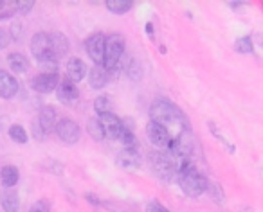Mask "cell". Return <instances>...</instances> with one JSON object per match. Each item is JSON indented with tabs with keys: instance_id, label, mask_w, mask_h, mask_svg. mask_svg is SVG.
I'll list each match as a JSON object with an SVG mask.
<instances>
[{
	"instance_id": "1",
	"label": "cell",
	"mask_w": 263,
	"mask_h": 212,
	"mask_svg": "<svg viewBox=\"0 0 263 212\" xmlns=\"http://www.w3.org/2000/svg\"><path fill=\"white\" fill-rule=\"evenodd\" d=\"M150 121L161 124L162 128L172 135V139L191 132L190 119L186 117V114L180 110L175 102L168 101V99H164V97H159L152 102Z\"/></svg>"
},
{
	"instance_id": "2",
	"label": "cell",
	"mask_w": 263,
	"mask_h": 212,
	"mask_svg": "<svg viewBox=\"0 0 263 212\" xmlns=\"http://www.w3.org/2000/svg\"><path fill=\"white\" fill-rule=\"evenodd\" d=\"M177 182H179L180 189L191 198H197L205 193V185H208V178L197 169V165H187V167L180 169L177 175Z\"/></svg>"
},
{
	"instance_id": "3",
	"label": "cell",
	"mask_w": 263,
	"mask_h": 212,
	"mask_svg": "<svg viewBox=\"0 0 263 212\" xmlns=\"http://www.w3.org/2000/svg\"><path fill=\"white\" fill-rule=\"evenodd\" d=\"M150 164L154 173L164 182H173L179 175V162L168 151H154L150 155Z\"/></svg>"
},
{
	"instance_id": "4",
	"label": "cell",
	"mask_w": 263,
	"mask_h": 212,
	"mask_svg": "<svg viewBox=\"0 0 263 212\" xmlns=\"http://www.w3.org/2000/svg\"><path fill=\"white\" fill-rule=\"evenodd\" d=\"M124 56V40L121 34H110L106 36L105 41V61H103V69L112 70L121 65Z\"/></svg>"
},
{
	"instance_id": "5",
	"label": "cell",
	"mask_w": 263,
	"mask_h": 212,
	"mask_svg": "<svg viewBox=\"0 0 263 212\" xmlns=\"http://www.w3.org/2000/svg\"><path fill=\"white\" fill-rule=\"evenodd\" d=\"M56 135L60 137V140L65 144H69V146H72V144H78L81 139V128L78 122H74L72 119L69 117H63V119H58V122H56V128H54Z\"/></svg>"
},
{
	"instance_id": "6",
	"label": "cell",
	"mask_w": 263,
	"mask_h": 212,
	"mask_svg": "<svg viewBox=\"0 0 263 212\" xmlns=\"http://www.w3.org/2000/svg\"><path fill=\"white\" fill-rule=\"evenodd\" d=\"M96 119H98L103 133H105V139L119 140L121 133H123V128H124V122L121 121L116 114H103V115H98Z\"/></svg>"
},
{
	"instance_id": "7",
	"label": "cell",
	"mask_w": 263,
	"mask_h": 212,
	"mask_svg": "<svg viewBox=\"0 0 263 212\" xmlns=\"http://www.w3.org/2000/svg\"><path fill=\"white\" fill-rule=\"evenodd\" d=\"M105 41L106 36L103 33H96L85 41V49H87V54L92 61L96 63V67H103L105 61Z\"/></svg>"
},
{
	"instance_id": "8",
	"label": "cell",
	"mask_w": 263,
	"mask_h": 212,
	"mask_svg": "<svg viewBox=\"0 0 263 212\" xmlns=\"http://www.w3.org/2000/svg\"><path fill=\"white\" fill-rule=\"evenodd\" d=\"M56 97L60 99V102L67 106H74L80 101V90H78L76 83L69 79L67 76L60 77V83L56 87Z\"/></svg>"
},
{
	"instance_id": "9",
	"label": "cell",
	"mask_w": 263,
	"mask_h": 212,
	"mask_svg": "<svg viewBox=\"0 0 263 212\" xmlns=\"http://www.w3.org/2000/svg\"><path fill=\"white\" fill-rule=\"evenodd\" d=\"M56 122H58V114H56V108H54V106H51V104H47L40 110V114H38L34 124L38 126V130H40L44 135H51V133L54 132V128H56Z\"/></svg>"
},
{
	"instance_id": "10",
	"label": "cell",
	"mask_w": 263,
	"mask_h": 212,
	"mask_svg": "<svg viewBox=\"0 0 263 212\" xmlns=\"http://www.w3.org/2000/svg\"><path fill=\"white\" fill-rule=\"evenodd\" d=\"M146 135H148V140H150L155 147H159V150L166 151L170 142H172V135H170L161 124H157V122H154V121H150L146 124Z\"/></svg>"
},
{
	"instance_id": "11",
	"label": "cell",
	"mask_w": 263,
	"mask_h": 212,
	"mask_svg": "<svg viewBox=\"0 0 263 212\" xmlns=\"http://www.w3.org/2000/svg\"><path fill=\"white\" fill-rule=\"evenodd\" d=\"M60 83V74H38L31 79V88L38 94H49V92L56 90Z\"/></svg>"
},
{
	"instance_id": "12",
	"label": "cell",
	"mask_w": 263,
	"mask_h": 212,
	"mask_svg": "<svg viewBox=\"0 0 263 212\" xmlns=\"http://www.w3.org/2000/svg\"><path fill=\"white\" fill-rule=\"evenodd\" d=\"M116 164L117 167L121 169H126V171H134V169L139 167L141 164V155L136 147H123L119 151V155L116 157Z\"/></svg>"
},
{
	"instance_id": "13",
	"label": "cell",
	"mask_w": 263,
	"mask_h": 212,
	"mask_svg": "<svg viewBox=\"0 0 263 212\" xmlns=\"http://www.w3.org/2000/svg\"><path fill=\"white\" fill-rule=\"evenodd\" d=\"M31 52H33V56L36 58V61L42 58H45V56L52 54L51 52V34L49 33H36L34 34V36L31 38Z\"/></svg>"
},
{
	"instance_id": "14",
	"label": "cell",
	"mask_w": 263,
	"mask_h": 212,
	"mask_svg": "<svg viewBox=\"0 0 263 212\" xmlns=\"http://www.w3.org/2000/svg\"><path fill=\"white\" fill-rule=\"evenodd\" d=\"M18 79L8 70L0 69V97L2 99H13L18 94Z\"/></svg>"
},
{
	"instance_id": "15",
	"label": "cell",
	"mask_w": 263,
	"mask_h": 212,
	"mask_svg": "<svg viewBox=\"0 0 263 212\" xmlns=\"http://www.w3.org/2000/svg\"><path fill=\"white\" fill-rule=\"evenodd\" d=\"M87 76V65L81 58H70L67 63V77H69L72 83H80L81 79H85Z\"/></svg>"
},
{
	"instance_id": "16",
	"label": "cell",
	"mask_w": 263,
	"mask_h": 212,
	"mask_svg": "<svg viewBox=\"0 0 263 212\" xmlns=\"http://www.w3.org/2000/svg\"><path fill=\"white\" fill-rule=\"evenodd\" d=\"M0 207L4 212H18L20 210V198L18 193L13 189H6L0 193Z\"/></svg>"
},
{
	"instance_id": "17",
	"label": "cell",
	"mask_w": 263,
	"mask_h": 212,
	"mask_svg": "<svg viewBox=\"0 0 263 212\" xmlns=\"http://www.w3.org/2000/svg\"><path fill=\"white\" fill-rule=\"evenodd\" d=\"M51 34V52L56 56V59H62L69 51V40L63 33H49Z\"/></svg>"
},
{
	"instance_id": "18",
	"label": "cell",
	"mask_w": 263,
	"mask_h": 212,
	"mask_svg": "<svg viewBox=\"0 0 263 212\" xmlns=\"http://www.w3.org/2000/svg\"><path fill=\"white\" fill-rule=\"evenodd\" d=\"M108 72H106L103 67H94L88 74V84H90L94 90H101L108 84Z\"/></svg>"
},
{
	"instance_id": "19",
	"label": "cell",
	"mask_w": 263,
	"mask_h": 212,
	"mask_svg": "<svg viewBox=\"0 0 263 212\" xmlns=\"http://www.w3.org/2000/svg\"><path fill=\"white\" fill-rule=\"evenodd\" d=\"M18 178H20V171L15 167V165H4V167L0 169V182L2 185L11 189L18 183Z\"/></svg>"
},
{
	"instance_id": "20",
	"label": "cell",
	"mask_w": 263,
	"mask_h": 212,
	"mask_svg": "<svg viewBox=\"0 0 263 212\" xmlns=\"http://www.w3.org/2000/svg\"><path fill=\"white\" fill-rule=\"evenodd\" d=\"M8 65L15 74H24L29 69V59L24 54H20V52H11L8 56Z\"/></svg>"
},
{
	"instance_id": "21",
	"label": "cell",
	"mask_w": 263,
	"mask_h": 212,
	"mask_svg": "<svg viewBox=\"0 0 263 212\" xmlns=\"http://www.w3.org/2000/svg\"><path fill=\"white\" fill-rule=\"evenodd\" d=\"M105 6L110 13L124 15V13H128L132 8H134V2H132V0H106Z\"/></svg>"
},
{
	"instance_id": "22",
	"label": "cell",
	"mask_w": 263,
	"mask_h": 212,
	"mask_svg": "<svg viewBox=\"0 0 263 212\" xmlns=\"http://www.w3.org/2000/svg\"><path fill=\"white\" fill-rule=\"evenodd\" d=\"M205 193L209 194V198H211V200L215 201V203H218V205H223V203H226V196H223L222 187H220V183H216L215 180H209V178H208Z\"/></svg>"
},
{
	"instance_id": "23",
	"label": "cell",
	"mask_w": 263,
	"mask_h": 212,
	"mask_svg": "<svg viewBox=\"0 0 263 212\" xmlns=\"http://www.w3.org/2000/svg\"><path fill=\"white\" fill-rule=\"evenodd\" d=\"M123 70L126 72V76L134 81H141V77H143V69H141L139 61L134 58H130L126 65H123Z\"/></svg>"
},
{
	"instance_id": "24",
	"label": "cell",
	"mask_w": 263,
	"mask_h": 212,
	"mask_svg": "<svg viewBox=\"0 0 263 212\" xmlns=\"http://www.w3.org/2000/svg\"><path fill=\"white\" fill-rule=\"evenodd\" d=\"M9 137H11V140H15V142L18 144H26L27 140H29V135H27V132L24 130V126L20 124H13L9 126Z\"/></svg>"
},
{
	"instance_id": "25",
	"label": "cell",
	"mask_w": 263,
	"mask_h": 212,
	"mask_svg": "<svg viewBox=\"0 0 263 212\" xmlns=\"http://www.w3.org/2000/svg\"><path fill=\"white\" fill-rule=\"evenodd\" d=\"M94 110L98 115H103V114H112V102L106 95H99L96 97L94 101Z\"/></svg>"
},
{
	"instance_id": "26",
	"label": "cell",
	"mask_w": 263,
	"mask_h": 212,
	"mask_svg": "<svg viewBox=\"0 0 263 212\" xmlns=\"http://www.w3.org/2000/svg\"><path fill=\"white\" fill-rule=\"evenodd\" d=\"M119 142L123 144L124 147H136L137 146L136 135H134V132H132V128L126 124V122H124V128H123V133H121V137H119Z\"/></svg>"
},
{
	"instance_id": "27",
	"label": "cell",
	"mask_w": 263,
	"mask_h": 212,
	"mask_svg": "<svg viewBox=\"0 0 263 212\" xmlns=\"http://www.w3.org/2000/svg\"><path fill=\"white\" fill-rule=\"evenodd\" d=\"M87 130H88V135H90L94 140H103V139H105V133H103L101 126H99V122H98V119H96V117L88 119Z\"/></svg>"
},
{
	"instance_id": "28",
	"label": "cell",
	"mask_w": 263,
	"mask_h": 212,
	"mask_svg": "<svg viewBox=\"0 0 263 212\" xmlns=\"http://www.w3.org/2000/svg\"><path fill=\"white\" fill-rule=\"evenodd\" d=\"M234 49H236V52H240V54H251V52L254 51V47H252V38L241 36L240 40H236Z\"/></svg>"
},
{
	"instance_id": "29",
	"label": "cell",
	"mask_w": 263,
	"mask_h": 212,
	"mask_svg": "<svg viewBox=\"0 0 263 212\" xmlns=\"http://www.w3.org/2000/svg\"><path fill=\"white\" fill-rule=\"evenodd\" d=\"M34 8V2L33 0H27V2H15V9H16V15H29Z\"/></svg>"
},
{
	"instance_id": "30",
	"label": "cell",
	"mask_w": 263,
	"mask_h": 212,
	"mask_svg": "<svg viewBox=\"0 0 263 212\" xmlns=\"http://www.w3.org/2000/svg\"><path fill=\"white\" fill-rule=\"evenodd\" d=\"M51 201L49 200H38V201H34L33 205H31V208H29V212H51Z\"/></svg>"
},
{
	"instance_id": "31",
	"label": "cell",
	"mask_w": 263,
	"mask_h": 212,
	"mask_svg": "<svg viewBox=\"0 0 263 212\" xmlns=\"http://www.w3.org/2000/svg\"><path fill=\"white\" fill-rule=\"evenodd\" d=\"M146 212H170V210L164 207V205L161 203V201L154 200V201H150V203H148Z\"/></svg>"
},
{
	"instance_id": "32",
	"label": "cell",
	"mask_w": 263,
	"mask_h": 212,
	"mask_svg": "<svg viewBox=\"0 0 263 212\" xmlns=\"http://www.w3.org/2000/svg\"><path fill=\"white\" fill-rule=\"evenodd\" d=\"M9 36H11L13 40H20V38H22V26H20L18 22H13L11 24V31H9Z\"/></svg>"
},
{
	"instance_id": "33",
	"label": "cell",
	"mask_w": 263,
	"mask_h": 212,
	"mask_svg": "<svg viewBox=\"0 0 263 212\" xmlns=\"http://www.w3.org/2000/svg\"><path fill=\"white\" fill-rule=\"evenodd\" d=\"M9 41H11V36H9V33L6 29H2V27H0V49L8 47Z\"/></svg>"
},
{
	"instance_id": "34",
	"label": "cell",
	"mask_w": 263,
	"mask_h": 212,
	"mask_svg": "<svg viewBox=\"0 0 263 212\" xmlns=\"http://www.w3.org/2000/svg\"><path fill=\"white\" fill-rule=\"evenodd\" d=\"M85 198H87V201L90 205H94V207H101V200H99L96 194H92V193H88V194H85Z\"/></svg>"
},
{
	"instance_id": "35",
	"label": "cell",
	"mask_w": 263,
	"mask_h": 212,
	"mask_svg": "<svg viewBox=\"0 0 263 212\" xmlns=\"http://www.w3.org/2000/svg\"><path fill=\"white\" fill-rule=\"evenodd\" d=\"M16 15V9L15 8H11L9 11H4V13H0V22L2 20H8V18H13V16Z\"/></svg>"
},
{
	"instance_id": "36",
	"label": "cell",
	"mask_w": 263,
	"mask_h": 212,
	"mask_svg": "<svg viewBox=\"0 0 263 212\" xmlns=\"http://www.w3.org/2000/svg\"><path fill=\"white\" fill-rule=\"evenodd\" d=\"M146 33L154 38V26H152V24H146Z\"/></svg>"
},
{
	"instance_id": "37",
	"label": "cell",
	"mask_w": 263,
	"mask_h": 212,
	"mask_svg": "<svg viewBox=\"0 0 263 212\" xmlns=\"http://www.w3.org/2000/svg\"><path fill=\"white\" fill-rule=\"evenodd\" d=\"M258 40H259V44H261V47H263V34H258Z\"/></svg>"
},
{
	"instance_id": "38",
	"label": "cell",
	"mask_w": 263,
	"mask_h": 212,
	"mask_svg": "<svg viewBox=\"0 0 263 212\" xmlns=\"http://www.w3.org/2000/svg\"><path fill=\"white\" fill-rule=\"evenodd\" d=\"M4 6H6V2L4 0H0V9H4Z\"/></svg>"
}]
</instances>
